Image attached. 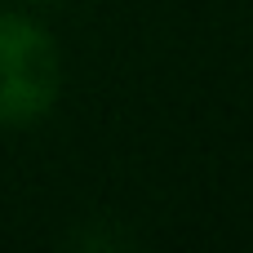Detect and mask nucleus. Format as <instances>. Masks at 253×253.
Wrapping results in <instances>:
<instances>
[{
  "label": "nucleus",
  "instance_id": "f257e3e1",
  "mask_svg": "<svg viewBox=\"0 0 253 253\" xmlns=\"http://www.w3.org/2000/svg\"><path fill=\"white\" fill-rule=\"evenodd\" d=\"M58 49L27 18H0V125H31L58 98Z\"/></svg>",
  "mask_w": 253,
  "mask_h": 253
}]
</instances>
